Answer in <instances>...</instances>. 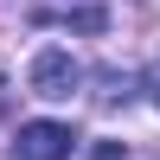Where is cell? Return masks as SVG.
<instances>
[{
    "instance_id": "cell-3",
    "label": "cell",
    "mask_w": 160,
    "mask_h": 160,
    "mask_svg": "<svg viewBox=\"0 0 160 160\" xmlns=\"http://www.w3.org/2000/svg\"><path fill=\"white\" fill-rule=\"evenodd\" d=\"M102 102H128V77L122 71H102Z\"/></svg>"
},
{
    "instance_id": "cell-2",
    "label": "cell",
    "mask_w": 160,
    "mask_h": 160,
    "mask_svg": "<svg viewBox=\"0 0 160 160\" xmlns=\"http://www.w3.org/2000/svg\"><path fill=\"white\" fill-rule=\"evenodd\" d=\"M77 135L71 122H19V135H13V160H71Z\"/></svg>"
},
{
    "instance_id": "cell-4",
    "label": "cell",
    "mask_w": 160,
    "mask_h": 160,
    "mask_svg": "<svg viewBox=\"0 0 160 160\" xmlns=\"http://www.w3.org/2000/svg\"><path fill=\"white\" fill-rule=\"evenodd\" d=\"M90 160H128V148H122V141H96V148H90Z\"/></svg>"
},
{
    "instance_id": "cell-1",
    "label": "cell",
    "mask_w": 160,
    "mask_h": 160,
    "mask_svg": "<svg viewBox=\"0 0 160 160\" xmlns=\"http://www.w3.org/2000/svg\"><path fill=\"white\" fill-rule=\"evenodd\" d=\"M77 83H83V64H77L64 45H45V51L32 58V71H26V90L45 96V102H71Z\"/></svg>"
},
{
    "instance_id": "cell-5",
    "label": "cell",
    "mask_w": 160,
    "mask_h": 160,
    "mask_svg": "<svg viewBox=\"0 0 160 160\" xmlns=\"http://www.w3.org/2000/svg\"><path fill=\"white\" fill-rule=\"evenodd\" d=\"M148 96H154V109H160V58L148 64Z\"/></svg>"
}]
</instances>
